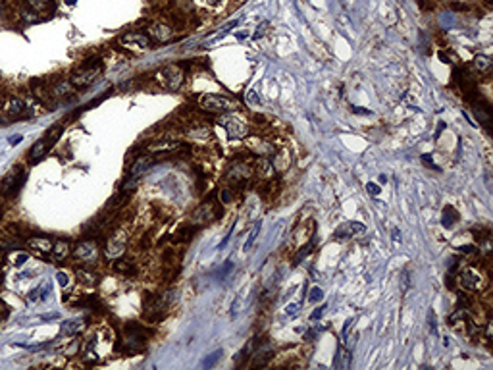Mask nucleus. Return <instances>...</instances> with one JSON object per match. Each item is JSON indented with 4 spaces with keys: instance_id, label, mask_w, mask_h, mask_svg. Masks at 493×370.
I'll use <instances>...</instances> for the list:
<instances>
[{
    "instance_id": "obj_1",
    "label": "nucleus",
    "mask_w": 493,
    "mask_h": 370,
    "mask_svg": "<svg viewBox=\"0 0 493 370\" xmlns=\"http://www.w3.org/2000/svg\"><path fill=\"white\" fill-rule=\"evenodd\" d=\"M102 69H104V66H102V62H100L98 58L85 60V62L81 64V68L71 73L69 83H71L73 89H85V87L92 85V83L102 75Z\"/></svg>"
},
{
    "instance_id": "obj_2",
    "label": "nucleus",
    "mask_w": 493,
    "mask_h": 370,
    "mask_svg": "<svg viewBox=\"0 0 493 370\" xmlns=\"http://www.w3.org/2000/svg\"><path fill=\"white\" fill-rule=\"evenodd\" d=\"M147 345V332L137 326V324H127L122 332V339H120V351L125 355H137L139 351H143Z\"/></svg>"
},
{
    "instance_id": "obj_3",
    "label": "nucleus",
    "mask_w": 493,
    "mask_h": 370,
    "mask_svg": "<svg viewBox=\"0 0 493 370\" xmlns=\"http://www.w3.org/2000/svg\"><path fill=\"white\" fill-rule=\"evenodd\" d=\"M183 79H185V71L181 66L178 64H168V66H162L154 73V81L162 89L170 92L180 91V87L183 85Z\"/></svg>"
},
{
    "instance_id": "obj_4",
    "label": "nucleus",
    "mask_w": 493,
    "mask_h": 370,
    "mask_svg": "<svg viewBox=\"0 0 493 370\" xmlns=\"http://www.w3.org/2000/svg\"><path fill=\"white\" fill-rule=\"evenodd\" d=\"M199 108L204 110V112H210V114H231V112H235L239 108V104L233 98L208 92V94H202L199 98Z\"/></svg>"
},
{
    "instance_id": "obj_5",
    "label": "nucleus",
    "mask_w": 493,
    "mask_h": 370,
    "mask_svg": "<svg viewBox=\"0 0 493 370\" xmlns=\"http://www.w3.org/2000/svg\"><path fill=\"white\" fill-rule=\"evenodd\" d=\"M25 180H27V170L23 168L22 164L14 166V168L4 176V180L0 182V193H2L6 199H14V197L20 193V189L23 187Z\"/></svg>"
},
{
    "instance_id": "obj_6",
    "label": "nucleus",
    "mask_w": 493,
    "mask_h": 370,
    "mask_svg": "<svg viewBox=\"0 0 493 370\" xmlns=\"http://www.w3.org/2000/svg\"><path fill=\"white\" fill-rule=\"evenodd\" d=\"M25 116V102L20 96H8L6 102L2 104V114H0V123L10 125L12 122L20 120Z\"/></svg>"
},
{
    "instance_id": "obj_7",
    "label": "nucleus",
    "mask_w": 493,
    "mask_h": 370,
    "mask_svg": "<svg viewBox=\"0 0 493 370\" xmlns=\"http://www.w3.org/2000/svg\"><path fill=\"white\" fill-rule=\"evenodd\" d=\"M73 256L81 262H96L100 256V247L94 239H83L81 243H77V247L73 249Z\"/></svg>"
},
{
    "instance_id": "obj_8",
    "label": "nucleus",
    "mask_w": 493,
    "mask_h": 370,
    "mask_svg": "<svg viewBox=\"0 0 493 370\" xmlns=\"http://www.w3.org/2000/svg\"><path fill=\"white\" fill-rule=\"evenodd\" d=\"M120 45L127 50H149L151 39L141 31H127L120 37Z\"/></svg>"
},
{
    "instance_id": "obj_9",
    "label": "nucleus",
    "mask_w": 493,
    "mask_h": 370,
    "mask_svg": "<svg viewBox=\"0 0 493 370\" xmlns=\"http://www.w3.org/2000/svg\"><path fill=\"white\" fill-rule=\"evenodd\" d=\"M220 123H222V127L227 131V135L231 139H243V137H246V133H248V125H246L239 116H233V114L224 116V118L220 120Z\"/></svg>"
},
{
    "instance_id": "obj_10",
    "label": "nucleus",
    "mask_w": 493,
    "mask_h": 370,
    "mask_svg": "<svg viewBox=\"0 0 493 370\" xmlns=\"http://www.w3.org/2000/svg\"><path fill=\"white\" fill-rule=\"evenodd\" d=\"M125 245H127V235H125V231L118 230L112 237L108 239L106 249H104V254H106L108 258H118V256H122V254H123V251H125Z\"/></svg>"
},
{
    "instance_id": "obj_11",
    "label": "nucleus",
    "mask_w": 493,
    "mask_h": 370,
    "mask_svg": "<svg viewBox=\"0 0 493 370\" xmlns=\"http://www.w3.org/2000/svg\"><path fill=\"white\" fill-rule=\"evenodd\" d=\"M459 281L464 289H470V291H478L484 287V276L476 268H464L459 276Z\"/></svg>"
},
{
    "instance_id": "obj_12",
    "label": "nucleus",
    "mask_w": 493,
    "mask_h": 370,
    "mask_svg": "<svg viewBox=\"0 0 493 370\" xmlns=\"http://www.w3.org/2000/svg\"><path fill=\"white\" fill-rule=\"evenodd\" d=\"M252 176V170L246 166L245 162H233L227 170V180H231L233 184H243Z\"/></svg>"
},
{
    "instance_id": "obj_13",
    "label": "nucleus",
    "mask_w": 493,
    "mask_h": 370,
    "mask_svg": "<svg viewBox=\"0 0 493 370\" xmlns=\"http://www.w3.org/2000/svg\"><path fill=\"white\" fill-rule=\"evenodd\" d=\"M214 218H218V216H216V210H214V207H212L210 203L201 205V207L191 214V222H193L195 226H204V224L212 222Z\"/></svg>"
},
{
    "instance_id": "obj_14",
    "label": "nucleus",
    "mask_w": 493,
    "mask_h": 370,
    "mask_svg": "<svg viewBox=\"0 0 493 370\" xmlns=\"http://www.w3.org/2000/svg\"><path fill=\"white\" fill-rule=\"evenodd\" d=\"M25 4L29 10H33L37 16H43V18H50L56 10L54 0H25Z\"/></svg>"
},
{
    "instance_id": "obj_15",
    "label": "nucleus",
    "mask_w": 493,
    "mask_h": 370,
    "mask_svg": "<svg viewBox=\"0 0 493 370\" xmlns=\"http://www.w3.org/2000/svg\"><path fill=\"white\" fill-rule=\"evenodd\" d=\"M153 164H154V158H153V156H139V158H135V162L129 166L127 176L139 178V180H141V176H145V174L153 168Z\"/></svg>"
},
{
    "instance_id": "obj_16",
    "label": "nucleus",
    "mask_w": 493,
    "mask_h": 370,
    "mask_svg": "<svg viewBox=\"0 0 493 370\" xmlns=\"http://www.w3.org/2000/svg\"><path fill=\"white\" fill-rule=\"evenodd\" d=\"M362 231H366V226L360 224V222H343L339 228L336 230V239H347V237H353V235H359Z\"/></svg>"
},
{
    "instance_id": "obj_17",
    "label": "nucleus",
    "mask_w": 493,
    "mask_h": 370,
    "mask_svg": "<svg viewBox=\"0 0 493 370\" xmlns=\"http://www.w3.org/2000/svg\"><path fill=\"white\" fill-rule=\"evenodd\" d=\"M25 245L29 247V249H33V251H37V253L41 254H48L52 251V239L50 237H43V235H33V237H29L27 241H25Z\"/></svg>"
},
{
    "instance_id": "obj_18",
    "label": "nucleus",
    "mask_w": 493,
    "mask_h": 370,
    "mask_svg": "<svg viewBox=\"0 0 493 370\" xmlns=\"http://www.w3.org/2000/svg\"><path fill=\"white\" fill-rule=\"evenodd\" d=\"M183 149V143L180 141H170V139H166V141H154V143H151L149 147H147V151L151 153V154H158V153H174V151H180Z\"/></svg>"
},
{
    "instance_id": "obj_19",
    "label": "nucleus",
    "mask_w": 493,
    "mask_h": 370,
    "mask_svg": "<svg viewBox=\"0 0 493 370\" xmlns=\"http://www.w3.org/2000/svg\"><path fill=\"white\" fill-rule=\"evenodd\" d=\"M151 35L156 43H168L174 37V29L166 23H154V25H151Z\"/></svg>"
},
{
    "instance_id": "obj_20",
    "label": "nucleus",
    "mask_w": 493,
    "mask_h": 370,
    "mask_svg": "<svg viewBox=\"0 0 493 370\" xmlns=\"http://www.w3.org/2000/svg\"><path fill=\"white\" fill-rule=\"evenodd\" d=\"M22 243H23V239L18 235V233H14L12 230L2 231V235H0V247H2V249H18Z\"/></svg>"
},
{
    "instance_id": "obj_21",
    "label": "nucleus",
    "mask_w": 493,
    "mask_h": 370,
    "mask_svg": "<svg viewBox=\"0 0 493 370\" xmlns=\"http://www.w3.org/2000/svg\"><path fill=\"white\" fill-rule=\"evenodd\" d=\"M48 151H50V149L46 147L45 137H41L33 147H31V151H29V160H31V164H37V162L43 160V156H45Z\"/></svg>"
},
{
    "instance_id": "obj_22",
    "label": "nucleus",
    "mask_w": 493,
    "mask_h": 370,
    "mask_svg": "<svg viewBox=\"0 0 493 370\" xmlns=\"http://www.w3.org/2000/svg\"><path fill=\"white\" fill-rule=\"evenodd\" d=\"M69 253H71V245H69V241H66V239L56 241L52 245V251H50L54 260H66L67 256H69Z\"/></svg>"
},
{
    "instance_id": "obj_23",
    "label": "nucleus",
    "mask_w": 493,
    "mask_h": 370,
    "mask_svg": "<svg viewBox=\"0 0 493 370\" xmlns=\"http://www.w3.org/2000/svg\"><path fill=\"white\" fill-rule=\"evenodd\" d=\"M334 367L336 369H349L351 367V351L345 349V347H339L336 355V361H334Z\"/></svg>"
},
{
    "instance_id": "obj_24",
    "label": "nucleus",
    "mask_w": 493,
    "mask_h": 370,
    "mask_svg": "<svg viewBox=\"0 0 493 370\" xmlns=\"http://www.w3.org/2000/svg\"><path fill=\"white\" fill-rule=\"evenodd\" d=\"M472 64H474V68L478 69L480 73H490V71H492V66H493L492 58H490L488 54H476Z\"/></svg>"
},
{
    "instance_id": "obj_25",
    "label": "nucleus",
    "mask_w": 493,
    "mask_h": 370,
    "mask_svg": "<svg viewBox=\"0 0 493 370\" xmlns=\"http://www.w3.org/2000/svg\"><path fill=\"white\" fill-rule=\"evenodd\" d=\"M81 328H83V320H81V318H71V320H67V322L62 324V328H60V336L75 334V332H79Z\"/></svg>"
},
{
    "instance_id": "obj_26",
    "label": "nucleus",
    "mask_w": 493,
    "mask_h": 370,
    "mask_svg": "<svg viewBox=\"0 0 493 370\" xmlns=\"http://www.w3.org/2000/svg\"><path fill=\"white\" fill-rule=\"evenodd\" d=\"M75 276H77V279H79L81 283H85V285H96V283H98V276H96L94 272L85 270V268H77V270H75Z\"/></svg>"
},
{
    "instance_id": "obj_27",
    "label": "nucleus",
    "mask_w": 493,
    "mask_h": 370,
    "mask_svg": "<svg viewBox=\"0 0 493 370\" xmlns=\"http://www.w3.org/2000/svg\"><path fill=\"white\" fill-rule=\"evenodd\" d=\"M62 131H64V125H62V123H56L54 127H50V131H48V133L45 135L46 147H48V149H52V147L56 145V141L60 139Z\"/></svg>"
},
{
    "instance_id": "obj_28",
    "label": "nucleus",
    "mask_w": 493,
    "mask_h": 370,
    "mask_svg": "<svg viewBox=\"0 0 493 370\" xmlns=\"http://www.w3.org/2000/svg\"><path fill=\"white\" fill-rule=\"evenodd\" d=\"M114 268H116V272H120V274H123V276H133V274H135L133 262H131V260H125V258H120V260H116Z\"/></svg>"
},
{
    "instance_id": "obj_29",
    "label": "nucleus",
    "mask_w": 493,
    "mask_h": 370,
    "mask_svg": "<svg viewBox=\"0 0 493 370\" xmlns=\"http://www.w3.org/2000/svg\"><path fill=\"white\" fill-rule=\"evenodd\" d=\"M455 222H457V210H455L453 207H445L443 208V216H441V224H443V228H451Z\"/></svg>"
},
{
    "instance_id": "obj_30",
    "label": "nucleus",
    "mask_w": 493,
    "mask_h": 370,
    "mask_svg": "<svg viewBox=\"0 0 493 370\" xmlns=\"http://www.w3.org/2000/svg\"><path fill=\"white\" fill-rule=\"evenodd\" d=\"M260 228H262V222H256L252 228H250V231H248V237H246V241H245V251H248V249H252V243L256 241V237H258V231H260Z\"/></svg>"
},
{
    "instance_id": "obj_31",
    "label": "nucleus",
    "mask_w": 493,
    "mask_h": 370,
    "mask_svg": "<svg viewBox=\"0 0 493 370\" xmlns=\"http://www.w3.org/2000/svg\"><path fill=\"white\" fill-rule=\"evenodd\" d=\"M137 185H139V178H131V176H127L125 180H123V184H122V193H125V195H129L131 191L137 189Z\"/></svg>"
},
{
    "instance_id": "obj_32",
    "label": "nucleus",
    "mask_w": 493,
    "mask_h": 370,
    "mask_svg": "<svg viewBox=\"0 0 493 370\" xmlns=\"http://www.w3.org/2000/svg\"><path fill=\"white\" fill-rule=\"evenodd\" d=\"M474 110H476V116H478V120H480L482 123H486V125L490 123V112H488L490 108H488V106H476Z\"/></svg>"
},
{
    "instance_id": "obj_33",
    "label": "nucleus",
    "mask_w": 493,
    "mask_h": 370,
    "mask_svg": "<svg viewBox=\"0 0 493 370\" xmlns=\"http://www.w3.org/2000/svg\"><path fill=\"white\" fill-rule=\"evenodd\" d=\"M220 357H222V349H218V351L210 353V357L202 361V367H206V369H208V367H212L214 363H218V361H220Z\"/></svg>"
},
{
    "instance_id": "obj_34",
    "label": "nucleus",
    "mask_w": 493,
    "mask_h": 370,
    "mask_svg": "<svg viewBox=\"0 0 493 370\" xmlns=\"http://www.w3.org/2000/svg\"><path fill=\"white\" fill-rule=\"evenodd\" d=\"M310 251H312V245H305V249H301L299 253L295 254V258H293V266H297V264H299V262H301L307 254H310Z\"/></svg>"
},
{
    "instance_id": "obj_35",
    "label": "nucleus",
    "mask_w": 493,
    "mask_h": 370,
    "mask_svg": "<svg viewBox=\"0 0 493 370\" xmlns=\"http://www.w3.org/2000/svg\"><path fill=\"white\" fill-rule=\"evenodd\" d=\"M324 299V291L320 287H312L310 289V295H308V303H318V301Z\"/></svg>"
},
{
    "instance_id": "obj_36",
    "label": "nucleus",
    "mask_w": 493,
    "mask_h": 370,
    "mask_svg": "<svg viewBox=\"0 0 493 370\" xmlns=\"http://www.w3.org/2000/svg\"><path fill=\"white\" fill-rule=\"evenodd\" d=\"M22 16H23V20H25V22H31V23H37V22H39L37 14H35L33 10H29V8H25V10H23Z\"/></svg>"
},
{
    "instance_id": "obj_37",
    "label": "nucleus",
    "mask_w": 493,
    "mask_h": 370,
    "mask_svg": "<svg viewBox=\"0 0 493 370\" xmlns=\"http://www.w3.org/2000/svg\"><path fill=\"white\" fill-rule=\"evenodd\" d=\"M189 137L191 139H208L210 137V131H208L206 127H202V129H197V131H191V133H189Z\"/></svg>"
},
{
    "instance_id": "obj_38",
    "label": "nucleus",
    "mask_w": 493,
    "mask_h": 370,
    "mask_svg": "<svg viewBox=\"0 0 493 370\" xmlns=\"http://www.w3.org/2000/svg\"><path fill=\"white\" fill-rule=\"evenodd\" d=\"M428 322H430V332H431V334H437V326H435V314H433V310H430V312H428Z\"/></svg>"
},
{
    "instance_id": "obj_39",
    "label": "nucleus",
    "mask_w": 493,
    "mask_h": 370,
    "mask_svg": "<svg viewBox=\"0 0 493 370\" xmlns=\"http://www.w3.org/2000/svg\"><path fill=\"white\" fill-rule=\"evenodd\" d=\"M10 314V308H8V305L4 303V301L0 299V322L2 320H6V316Z\"/></svg>"
},
{
    "instance_id": "obj_40",
    "label": "nucleus",
    "mask_w": 493,
    "mask_h": 370,
    "mask_svg": "<svg viewBox=\"0 0 493 370\" xmlns=\"http://www.w3.org/2000/svg\"><path fill=\"white\" fill-rule=\"evenodd\" d=\"M366 189H368V193H370V195H374V197H376V195H380V191H381L380 185L374 184V182H370V184L366 185Z\"/></svg>"
},
{
    "instance_id": "obj_41",
    "label": "nucleus",
    "mask_w": 493,
    "mask_h": 370,
    "mask_svg": "<svg viewBox=\"0 0 493 370\" xmlns=\"http://www.w3.org/2000/svg\"><path fill=\"white\" fill-rule=\"evenodd\" d=\"M56 279H58V283H60L62 287H66L67 281H69V279H67V274H66V272H58V274H56Z\"/></svg>"
},
{
    "instance_id": "obj_42",
    "label": "nucleus",
    "mask_w": 493,
    "mask_h": 370,
    "mask_svg": "<svg viewBox=\"0 0 493 370\" xmlns=\"http://www.w3.org/2000/svg\"><path fill=\"white\" fill-rule=\"evenodd\" d=\"M299 307H301V305H299V303H291V305H287V308H285V312H287V314H289V316H291V314H297V312H299Z\"/></svg>"
},
{
    "instance_id": "obj_43",
    "label": "nucleus",
    "mask_w": 493,
    "mask_h": 370,
    "mask_svg": "<svg viewBox=\"0 0 493 370\" xmlns=\"http://www.w3.org/2000/svg\"><path fill=\"white\" fill-rule=\"evenodd\" d=\"M324 310H326V305H324V307H318V308H316V310H314L312 314H310V318H312V320H318V318H322V314H324Z\"/></svg>"
},
{
    "instance_id": "obj_44",
    "label": "nucleus",
    "mask_w": 493,
    "mask_h": 370,
    "mask_svg": "<svg viewBox=\"0 0 493 370\" xmlns=\"http://www.w3.org/2000/svg\"><path fill=\"white\" fill-rule=\"evenodd\" d=\"M25 260H27V254H18V256H14V264H16V266H22Z\"/></svg>"
},
{
    "instance_id": "obj_45",
    "label": "nucleus",
    "mask_w": 493,
    "mask_h": 370,
    "mask_svg": "<svg viewBox=\"0 0 493 370\" xmlns=\"http://www.w3.org/2000/svg\"><path fill=\"white\" fill-rule=\"evenodd\" d=\"M422 162H424V164H428V166H433L435 170H439V168H437V166L433 164V158H431L430 154H422Z\"/></svg>"
},
{
    "instance_id": "obj_46",
    "label": "nucleus",
    "mask_w": 493,
    "mask_h": 370,
    "mask_svg": "<svg viewBox=\"0 0 493 370\" xmlns=\"http://www.w3.org/2000/svg\"><path fill=\"white\" fill-rule=\"evenodd\" d=\"M220 199H222V203H229V199H231V193H229L227 189H224V191H222V195H220Z\"/></svg>"
},
{
    "instance_id": "obj_47",
    "label": "nucleus",
    "mask_w": 493,
    "mask_h": 370,
    "mask_svg": "<svg viewBox=\"0 0 493 370\" xmlns=\"http://www.w3.org/2000/svg\"><path fill=\"white\" fill-rule=\"evenodd\" d=\"M391 237H393V241H395V243H399V241H401V233H399L397 228H393V231H391Z\"/></svg>"
},
{
    "instance_id": "obj_48",
    "label": "nucleus",
    "mask_w": 493,
    "mask_h": 370,
    "mask_svg": "<svg viewBox=\"0 0 493 370\" xmlns=\"http://www.w3.org/2000/svg\"><path fill=\"white\" fill-rule=\"evenodd\" d=\"M22 135H12L10 137V145H18V143H22Z\"/></svg>"
},
{
    "instance_id": "obj_49",
    "label": "nucleus",
    "mask_w": 493,
    "mask_h": 370,
    "mask_svg": "<svg viewBox=\"0 0 493 370\" xmlns=\"http://www.w3.org/2000/svg\"><path fill=\"white\" fill-rule=\"evenodd\" d=\"M266 27H268V23H264V25H260V27H258V33H256V35H254V37H256V39H258V37H260V35H264V33H266Z\"/></svg>"
},
{
    "instance_id": "obj_50",
    "label": "nucleus",
    "mask_w": 493,
    "mask_h": 370,
    "mask_svg": "<svg viewBox=\"0 0 493 370\" xmlns=\"http://www.w3.org/2000/svg\"><path fill=\"white\" fill-rule=\"evenodd\" d=\"M353 112H355V114H372L370 110H364V108H360V106H355Z\"/></svg>"
},
{
    "instance_id": "obj_51",
    "label": "nucleus",
    "mask_w": 493,
    "mask_h": 370,
    "mask_svg": "<svg viewBox=\"0 0 493 370\" xmlns=\"http://www.w3.org/2000/svg\"><path fill=\"white\" fill-rule=\"evenodd\" d=\"M439 58H441V62H445V64L449 62V56L445 54V52H439Z\"/></svg>"
},
{
    "instance_id": "obj_52",
    "label": "nucleus",
    "mask_w": 493,
    "mask_h": 370,
    "mask_svg": "<svg viewBox=\"0 0 493 370\" xmlns=\"http://www.w3.org/2000/svg\"><path fill=\"white\" fill-rule=\"evenodd\" d=\"M462 251H464V253H474L476 249H474L472 245H466V247H462Z\"/></svg>"
},
{
    "instance_id": "obj_53",
    "label": "nucleus",
    "mask_w": 493,
    "mask_h": 370,
    "mask_svg": "<svg viewBox=\"0 0 493 370\" xmlns=\"http://www.w3.org/2000/svg\"><path fill=\"white\" fill-rule=\"evenodd\" d=\"M75 2H77V0H66V4H69V6H71V4H75Z\"/></svg>"
},
{
    "instance_id": "obj_54",
    "label": "nucleus",
    "mask_w": 493,
    "mask_h": 370,
    "mask_svg": "<svg viewBox=\"0 0 493 370\" xmlns=\"http://www.w3.org/2000/svg\"><path fill=\"white\" fill-rule=\"evenodd\" d=\"M208 4H216V2H220V0H206Z\"/></svg>"
},
{
    "instance_id": "obj_55",
    "label": "nucleus",
    "mask_w": 493,
    "mask_h": 370,
    "mask_svg": "<svg viewBox=\"0 0 493 370\" xmlns=\"http://www.w3.org/2000/svg\"><path fill=\"white\" fill-rule=\"evenodd\" d=\"M2 12H4V10H2V6H0V16H2Z\"/></svg>"
},
{
    "instance_id": "obj_56",
    "label": "nucleus",
    "mask_w": 493,
    "mask_h": 370,
    "mask_svg": "<svg viewBox=\"0 0 493 370\" xmlns=\"http://www.w3.org/2000/svg\"><path fill=\"white\" fill-rule=\"evenodd\" d=\"M0 218H2V207H0Z\"/></svg>"
},
{
    "instance_id": "obj_57",
    "label": "nucleus",
    "mask_w": 493,
    "mask_h": 370,
    "mask_svg": "<svg viewBox=\"0 0 493 370\" xmlns=\"http://www.w3.org/2000/svg\"><path fill=\"white\" fill-rule=\"evenodd\" d=\"M0 106H2V96H0Z\"/></svg>"
}]
</instances>
